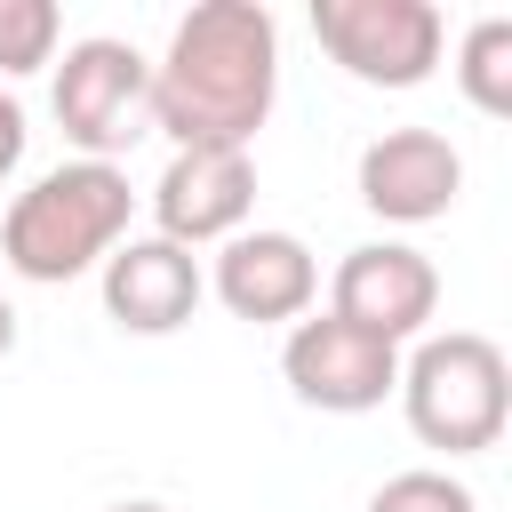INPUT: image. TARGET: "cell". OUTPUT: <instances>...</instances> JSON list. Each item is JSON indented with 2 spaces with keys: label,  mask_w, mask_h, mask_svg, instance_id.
<instances>
[{
  "label": "cell",
  "mask_w": 512,
  "mask_h": 512,
  "mask_svg": "<svg viewBox=\"0 0 512 512\" xmlns=\"http://www.w3.org/2000/svg\"><path fill=\"white\" fill-rule=\"evenodd\" d=\"M280 88V32L256 0H200L152 64V128L184 144H240L264 128Z\"/></svg>",
  "instance_id": "cell-1"
},
{
  "label": "cell",
  "mask_w": 512,
  "mask_h": 512,
  "mask_svg": "<svg viewBox=\"0 0 512 512\" xmlns=\"http://www.w3.org/2000/svg\"><path fill=\"white\" fill-rule=\"evenodd\" d=\"M128 208H136V192L112 160H64L32 192H16V208L0 216V256L24 280H80L88 264H104L120 248Z\"/></svg>",
  "instance_id": "cell-2"
},
{
  "label": "cell",
  "mask_w": 512,
  "mask_h": 512,
  "mask_svg": "<svg viewBox=\"0 0 512 512\" xmlns=\"http://www.w3.org/2000/svg\"><path fill=\"white\" fill-rule=\"evenodd\" d=\"M400 400H408V424L424 448H448V456H472V448H496L504 440V416H512V368L488 336L472 328H448V336H424L416 360L400 368Z\"/></svg>",
  "instance_id": "cell-3"
},
{
  "label": "cell",
  "mask_w": 512,
  "mask_h": 512,
  "mask_svg": "<svg viewBox=\"0 0 512 512\" xmlns=\"http://www.w3.org/2000/svg\"><path fill=\"white\" fill-rule=\"evenodd\" d=\"M56 120L88 160L128 152L152 128V64L128 40H104V32L72 40L64 64H56Z\"/></svg>",
  "instance_id": "cell-4"
},
{
  "label": "cell",
  "mask_w": 512,
  "mask_h": 512,
  "mask_svg": "<svg viewBox=\"0 0 512 512\" xmlns=\"http://www.w3.org/2000/svg\"><path fill=\"white\" fill-rule=\"evenodd\" d=\"M320 48L368 88H416L440 64V8L432 0H312Z\"/></svg>",
  "instance_id": "cell-5"
},
{
  "label": "cell",
  "mask_w": 512,
  "mask_h": 512,
  "mask_svg": "<svg viewBox=\"0 0 512 512\" xmlns=\"http://www.w3.org/2000/svg\"><path fill=\"white\" fill-rule=\"evenodd\" d=\"M280 368H288V392H296L304 408L360 416V408H376V400L400 384V344H384V336L320 312V320H296Z\"/></svg>",
  "instance_id": "cell-6"
},
{
  "label": "cell",
  "mask_w": 512,
  "mask_h": 512,
  "mask_svg": "<svg viewBox=\"0 0 512 512\" xmlns=\"http://www.w3.org/2000/svg\"><path fill=\"white\" fill-rule=\"evenodd\" d=\"M248 208H256V160L240 144H184L160 168V184H152L160 240H176V248H200V240L240 232Z\"/></svg>",
  "instance_id": "cell-7"
},
{
  "label": "cell",
  "mask_w": 512,
  "mask_h": 512,
  "mask_svg": "<svg viewBox=\"0 0 512 512\" xmlns=\"http://www.w3.org/2000/svg\"><path fill=\"white\" fill-rule=\"evenodd\" d=\"M432 304H440L432 256L408 248V240H368V248H352L336 264V304L328 312L368 328V336H384V344H400V336H416L432 320Z\"/></svg>",
  "instance_id": "cell-8"
},
{
  "label": "cell",
  "mask_w": 512,
  "mask_h": 512,
  "mask_svg": "<svg viewBox=\"0 0 512 512\" xmlns=\"http://www.w3.org/2000/svg\"><path fill=\"white\" fill-rule=\"evenodd\" d=\"M456 184H464V160H456V144H448L440 128H384V136L360 152V200H368L376 216H392V224H432V216H448Z\"/></svg>",
  "instance_id": "cell-9"
},
{
  "label": "cell",
  "mask_w": 512,
  "mask_h": 512,
  "mask_svg": "<svg viewBox=\"0 0 512 512\" xmlns=\"http://www.w3.org/2000/svg\"><path fill=\"white\" fill-rule=\"evenodd\" d=\"M200 264H192V248H176V240H120L112 256H104V312L120 320V328H136V336H168V328H184L192 312H200Z\"/></svg>",
  "instance_id": "cell-10"
},
{
  "label": "cell",
  "mask_w": 512,
  "mask_h": 512,
  "mask_svg": "<svg viewBox=\"0 0 512 512\" xmlns=\"http://www.w3.org/2000/svg\"><path fill=\"white\" fill-rule=\"evenodd\" d=\"M320 288V264L296 232H232L216 256V296L240 320H296Z\"/></svg>",
  "instance_id": "cell-11"
},
{
  "label": "cell",
  "mask_w": 512,
  "mask_h": 512,
  "mask_svg": "<svg viewBox=\"0 0 512 512\" xmlns=\"http://www.w3.org/2000/svg\"><path fill=\"white\" fill-rule=\"evenodd\" d=\"M456 80L480 112H512V16H480L456 48Z\"/></svg>",
  "instance_id": "cell-12"
},
{
  "label": "cell",
  "mask_w": 512,
  "mask_h": 512,
  "mask_svg": "<svg viewBox=\"0 0 512 512\" xmlns=\"http://www.w3.org/2000/svg\"><path fill=\"white\" fill-rule=\"evenodd\" d=\"M56 48V8L48 0H0V72H32Z\"/></svg>",
  "instance_id": "cell-13"
},
{
  "label": "cell",
  "mask_w": 512,
  "mask_h": 512,
  "mask_svg": "<svg viewBox=\"0 0 512 512\" xmlns=\"http://www.w3.org/2000/svg\"><path fill=\"white\" fill-rule=\"evenodd\" d=\"M368 512H480V504H472V488L448 480V472H392V480L368 496Z\"/></svg>",
  "instance_id": "cell-14"
},
{
  "label": "cell",
  "mask_w": 512,
  "mask_h": 512,
  "mask_svg": "<svg viewBox=\"0 0 512 512\" xmlns=\"http://www.w3.org/2000/svg\"><path fill=\"white\" fill-rule=\"evenodd\" d=\"M24 160V112H16V96H0V176Z\"/></svg>",
  "instance_id": "cell-15"
},
{
  "label": "cell",
  "mask_w": 512,
  "mask_h": 512,
  "mask_svg": "<svg viewBox=\"0 0 512 512\" xmlns=\"http://www.w3.org/2000/svg\"><path fill=\"white\" fill-rule=\"evenodd\" d=\"M8 352H16V304L0 296V360H8Z\"/></svg>",
  "instance_id": "cell-16"
},
{
  "label": "cell",
  "mask_w": 512,
  "mask_h": 512,
  "mask_svg": "<svg viewBox=\"0 0 512 512\" xmlns=\"http://www.w3.org/2000/svg\"><path fill=\"white\" fill-rule=\"evenodd\" d=\"M112 512H168V504H144V496H136V504H112Z\"/></svg>",
  "instance_id": "cell-17"
}]
</instances>
